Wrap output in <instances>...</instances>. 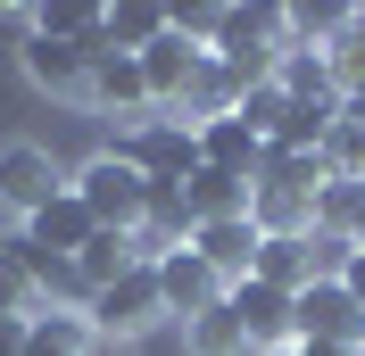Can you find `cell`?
Here are the masks:
<instances>
[{
	"instance_id": "obj_25",
	"label": "cell",
	"mask_w": 365,
	"mask_h": 356,
	"mask_svg": "<svg viewBox=\"0 0 365 356\" xmlns=\"http://www.w3.org/2000/svg\"><path fill=\"white\" fill-rule=\"evenodd\" d=\"M158 33H166V9H108V50H125V58H141Z\"/></svg>"
},
{
	"instance_id": "obj_29",
	"label": "cell",
	"mask_w": 365,
	"mask_h": 356,
	"mask_svg": "<svg viewBox=\"0 0 365 356\" xmlns=\"http://www.w3.org/2000/svg\"><path fill=\"white\" fill-rule=\"evenodd\" d=\"M299 356H365V348H324V340H299Z\"/></svg>"
},
{
	"instance_id": "obj_2",
	"label": "cell",
	"mask_w": 365,
	"mask_h": 356,
	"mask_svg": "<svg viewBox=\"0 0 365 356\" xmlns=\"http://www.w3.org/2000/svg\"><path fill=\"white\" fill-rule=\"evenodd\" d=\"M67 191L91 207V224H100V232H133V224H141V199H150L141 166H133V157H116V150L83 157V166L67 174Z\"/></svg>"
},
{
	"instance_id": "obj_10",
	"label": "cell",
	"mask_w": 365,
	"mask_h": 356,
	"mask_svg": "<svg viewBox=\"0 0 365 356\" xmlns=\"http://www.w3.org/2000/svg\"><path fill=\"white\" fill-rule=\"evenodd\" d=\"M299 340H324V348H365V307L341 282H307L299 290Z\"/></svg>"
},
{
	"instance_id": "obj_31",
	"label": "cell",
	"mask_w": 365,
	"mask_h": 356,
	"mask_svg": "<svg viewBox=\"0 0 365 356\" xmlns=\"http://www.w3.org/2000/svg\"><path fill=\"white\" fill-rule=\"evenodd\" d=\"M266 356H299V340H291V348H266Z\"/></svg>"
},
{
	"instance_id": "obj_18",
	"label": "cell",
	"mask_w": 365,
	"mask_h": 356,
	"mask_svg": "<svg viewBox=\"0 0 365 356\" xmlns=\"http://www.w3.org/2000/svg\"><path fill=\"white\" fill-rule=\"evenodd\" d=\"M91 348H100L91 323L75 307H58V298H50L42 315H25V356H91Z\"/></svg>"
},
{
	"instance_id": "obj_4",
	"label": "cell",
	"mask_w": 365,
	"mask_h": 356,
	"mask_svg": "<svg viewBox=\"0 0 365 356\" xmlns=\"http://www.w3.org/2000/svg\"><path fill=\"white\" fill-rule=\"evenodd\" d=\"M58 191H67V174L42 141H0V207L9 216H42Z\"/></svg>"
},
{
	"instance_id": "obj_11",
	"label": "cell",
	"mask_w": 365,
	"mask_h": 356,
	"mask_svg": "<svg viewBox=\"0 0 365 356\" xmlns=\"http://www.w3.org/2000/svg\"><path fill=\"white\" fill-rule=\"evenodd\" d=\"M25 75H34V91H50V100H83L91 83V50L83 42H58V33H25Z\"/></svg>"
},
{
	"instance_id": "obj_20",
	"label": "cell",
	"mask_w": 365,
	"mask_h": 356,
	"mask_svg": "<svg viewBox=\"0 0 365 356\" xmlns=\"http://www.w3.org/2000/svg\"><path fill=\"white\" fill-rule=\"evenodd\" d=\"M182 199H191V216L216 224V216H250V182L241 174H216V166H200V174L182 182Z\"/></svg>"
},
{
	"instance_id": "obj_26",
	"label": "cell",
	"mask_w": 365,
	"mask_h": 356,
	"mask_svg": "<svg viewBox=\"0 0 365 356\" xmlns=\"http://www.w3.org/2000/svg\"><path fill=\"white\" fill-rule=\"evenodd\" d=\"M232 116H241V125H250L257 141H274V125L291 116V100H282L274 83H257V91H241V108H232Z\"/></svg>"
},
{
	"instance_id": "obj_1",
	"label": "cell",
	"mask_w": 365,
	"mask_h": 356,
	"mask_svg": "<svg viewBox=\"0 0 365 356\" xmlns=\"http://www.w3.org/2000/svg\"><path fill=\"white\" fill-rule=\"evenodd\" d=\"M83 323H91V340H116V348H133V340H150V332L166 323L158 273H150V266H133L125 282L91 290V298H83Z\"/></svg>"
},
{
	"instance_id": "obj_16",
	"label": "cell",
	"mask_w": 365,
	"mask_h": 356,
	"mask_svg": "<svg viewBox=\"0 0 365 356\" xmlns=\"http://www.w3.org/2000/svg\"><path fill=\"white\" fill-rule=\"evenodd\" d=\"M250 282H266V290H307L316 282V248H307V232H274V241H257V266H250Z\"/></svg>"
},
{
	"instance_id": "obj_7",
	"label": "cell",
	"mask_w": 365,
	"mask_h": 356,
	"mask_svg": "<svg viewBox=\"0 0 365 356\" xmlns=\"http://www.w3.org/2000/svg\"><path fill=\"white\" fill-rule=\"evenodd\" d=\"M200 67H207V50H200V42H182L175 25H166L158 42L141 50V83H150V108H175V116H182V100H191Z\"/></svg>"
},
{
	"instance_id": "obj_27",
	"label": "cell",
	"mask_w": 365,
	"mask_h": 356,
	"mask_svg": "<svg viewBox=\"0 0 365 356\" xmlns=\"http://www.w3.org/2000/svg\"><path fill=\"white\" fill-rule=\"evenodd\" d=\"M0 356H25V323L17 315H0Z\"/></svg>"
},
{
	"instance_id": "obj_6",
	"label": "cell",
	"mask_w": 365,
	"mask_h": 356,
	"mask_svg": "<svg viewBox=\"0 0 365 356\" xmlns=\"http://www.w3.org/2000/svg\"><path fill=\"white\" fill-rule=\"evenodd\" d=\"M225 307L241 315V332H250V356H266V348H291V340H299V298H291V290L232 282V290H225Z\"/></svg>"
},
{
	"instance_id": "obj_8",
	"label": "cell",
	"mask_w": 365,
	"mask_h": 356,
	"mask_svg": "<svg viewBox=\"0 0 365 356\" xmlns=\"http://www.w3.org/2000/svg\"><path fill=\"white\" fill-rule=\"evenodd\" d=\"M191 232H200V216H191V199H182V182H150L141 224H133V257L158 266L166 248H191Z\"/></svg>"
},
{
	"instance_id": "obj_3",
	"label": "cell",
	"mask_w": 365,
	"mask_h": 356,
	"mask_svg": "<svg viewBox=\"0 0 365 356\" xmlns=\"http://www.w3.org/2000/svg\"><path fill=\"white\" fill-rule=\"evenodd\" d=\"M116 157H133L141 182H191L200 174V133L182 116H141V125L116 133Z\"/></svg>"
},
{
	"instance_id": "obj_23",
	"label": "cell",
	"mask_w": 365,
	"mask_h": 356,
	"mask_svg": "<svg viewBox=\"0 0 365 356\" xmlns=\"http://www.w3.org/2000/svg\"><path fill=\"white\" fill-rule=\"evenodd\" d=\"M332 116H341V100H291V116L274 125V141H266V150H324Z\"/></svg>"
},
{
	"instance_id": "obj_28",
	"label": "cell",
	"mask_w": 365,
	"mask_h": 356,
	"mask_svg": "<svg viewBox=\"0 0 365 356\" xmlns=\"http://www.w3.org/2000/svg\"><path fill=\"white\" fill-rule=\"evenodd\" d=\"M341 290H349V298H357V307H365V248H357V257H349V273H341Z\"/></svg>"
},
{
	"instance_id": "obj_21",
	"label": "cell",
	"mask_w": 365,
	"mask_h": 356,
	"mask_svg": "<svg viewBox=\"0 0 365 356\" xmlns=\"http://www.w3.org/2000/svg\"><path fill=\"white\" fill-rule=\"evenodd\" d=\"M182 356H250V332H241V315L232 307H207L182 323Z\"/></svg>"
},
{
	"instance_id": "obj_30",
	"label": "cell",
	"mask_w": 365,
	"mask_h": 356,
	"mask_svg": "<svg viewBox=\"0 0 365 356\" xmlns=\"http://www.w3.org/2000/svg\"><path fill=\"white\" fill-rule=\"evenodd\" d=\"M349 241H357V248H365V207H357V232H349Z\"/></svg>"
},
{
	"instance_id": "obj_12",
	"label": "cell",
	"mask_w": 365,
	"mask_h": 356,
	"mask_svg": "<svg viewBox=\"0 0 365 356\" xmlns=\"http://www.w3.org/2000/svg\"><path fill=\"white\" fill-rule=\"evenodd\" d=\"M83 108H100V116H133V125H141V108H150L141 58H125V50H100V58H91V83H83Z\"/></svg>"
},
{
	"instance_id": "obj_14",
	"label": "cell",
	"mask_w": 365,
	"mask_h": 356,
	"mask_svg": "<svg viewBox=\"0 0 365 356\" xmlns=\"http://www.w3.org/2000/svg\"><path fill=\"white\" fill-rule=\"evenodd\" d=\"M50 307V273H42V257L25 248V232L17 241H0V315H42Z\"/></svg>"
},
{
	"instance_id": "obj_5",
	"label": "cell",
	"mask_w": 365,
	"mask_h": 356,
	"mask_svg": "<svg viewBox=\"0 0 365 356\" xmlns=\"http://www.w3.org/2000/svg\"><path fill=\"white\" fill-rule=\"evenodd\" d=\"M150 273H158V298H166V315H175V323H191V315H207V307H225V290H232L225 273L200 257V248H166Z\"/></svg>"
},
{
	"instance_id": "obj_15",
	"label": "cell",
	"mask_w": 365,
	"mask_h": 356,
	"mask_svg": "<svg viewBox=\"0 0 365 356\" xmlns=\"http://www.w3.org/2000/svg\"><path fill=\"white\" fill-rule=\"evenodd\" d=\"M200 166L257 182V166H266V141H257L250 125H241V116H216V125H200Z\"/></svg>"
},
{
	"instance_id": "obj_19",
	"label": "cell",
	"mask_w": 365,
	"mask_h": 356,
	"mask_svg": "<svg viewBox=\"0 0 365 356\" xmlns=\"http://www.w3.org/2000/svg\"><path fill=\"white\" fill-rule=\"evenodd\" d=\"M274 91H282V100H341V91H332V58L307 50V42H282V58H274Z\"/></svg>"
},
{
	"instance_id": "obj_24",
	"label": "cell",
	"mask_w": 365,
	"mask_h": 356,
	"mask_svg": "<svg viewBox=\"0 0 365 356\" xmlns=\"http://www.w3.org/2000/svg\"><path fill=\"white\" fill-rule=\"evenodd\" d=\"M357 207H365V182H324L316 191V232H332V241H349V232H357Z\"/></svg>"
},
{
	"instance_id": "obj_22",
	"label": "cell",
	"mask_w": 365,
	"mask_h": 356,
	"mask_svg": "<svg viewBox=\"0 0 365 356\" xmlns=\"http://www.w3.org/2000/svg\"><path fill=\"white\" fill-rule=\"evenodd\" d=\"M257 182H282V191H299V199H316L324 182H332V166H324V150H266Z\"/></svg>"
},
{
	"instance_id": "obj_9",
	"label": "cell",
	"mask_w": 365,
	"mask_h": 356,
	"mask_svg": "<svg viewBox=\"0 0 365 356\" xmlns=\"http://www.w3.org/2000/svg\"><path fill=\"white\" fill-rule=\"evenodd\" d=\"M91 232H100V224H91V207L75 199V191H58V199H50L42 216H25V248L42 257V273H50V266H75Z\"/></svg>"
},
{
	"instance_id": "obj_17",
	"label": "cell",
	"mask_w": 365,
	"mask_h": 356,
	"mask_svg": "<svg viewBox=\"0 0 365 356\" xmlns=\"http://www.w3.org/2000/svg\"><path fill=\"white\" fill-rule=\"evenodd\" d=\"M141 257H133V232H91L83 241V257H75V298H91V290H108V282H125Z\"/></svg>"
},
{
	"instance_id": "obj_13",
	"label": "cell",
	"mask_w": 365,
	"mask_h": 356,
	"mask_svg": "<svg viewBox=\"0 0 365 356\" xmlns=\"http://www.w3.org/2000/svg\"><path fill=\"white\" fill-rule=\"evenodd\" d=\"M257 241H266V232H257L250 216H216V224H200V232H191V248H200L207 266L225 273V282H250V266H257Z\"/></svg>"
}]
</instances>
